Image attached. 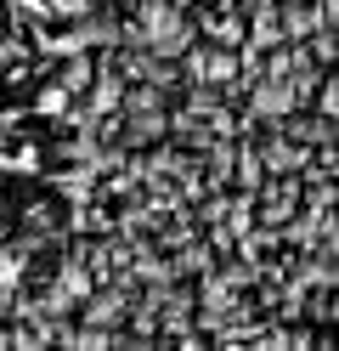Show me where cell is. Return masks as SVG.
<instances>
[{"mask_svg": "<svg viewBox=\"0 0 339 351\" xmlns=\"http://www.w3.org/2000/svg\"><path fill=\"white\" fill-rule=\"evenodd\" d=\"M203 29H210V40H215V46H226V51L243 46V23H238V17H203Z\"/></svg>", "mask_w": 339, "mask_h": 351, "instance_id": "cell-3", "label": "cell"}, {"mask_svg": "<svg viewBox=\"0 0 339 351\" xmlns=\"http://www.w3.org/2000/svg\"><path fill=\"white\" fill-rule=\"evenodd\" d=\"M90 80H97V62H90L85 51H74V57L62 62V91H68V97H74V91H90Z\"/></svg>", "mask_w": 339, "mask_h": 351, "instance_id": "cell-2", "label": "cell"}, {"mask_svg": "<svg viewBox=\"0 0 339 351\" xmlns=\"http://www.w3.org/2000/svg\"><path fill=\"white\" fill-rule=\"evenodd\" d=\"M40 114H51V119H62V114H68V91H62V85H51V91L40 97Z\"/></svg>", "mask_w": 339, "mask_h": 351, "instance_id": "cell-5", "label": "cell"}, {"mask_svg": "<svg viewBox=\"0 0 339 351\" xmlns=\"http://www.w3.org/2000/svg\"><path fill=\"white\" fill-rule=\"evenodd\" d=\"M0 170H12V176H34V170H40V147H17V153H0Z\"/></svg>", "mask_w": 339, "mask_h": 351, "instance_id": "cell-4", "label": "cell"}, {"mask_svg": "<svg viewBox=\"0 0 339 351\" xmlns=\"http://www.w3.org/2000/svg\"><path fill=\"white\" fill-rule=\"evenodd\" d=\"M136 29H142V46L153 57H170V62L192 46V23H187V12L175 0H147L142 17H136Z\"/></svg>", "mask_w": 339, "mask_h": 351, "instance_id": "cell-1", "label": "cell"}]
</instances>
